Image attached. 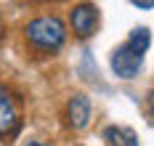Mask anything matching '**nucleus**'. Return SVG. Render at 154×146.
I'll return each instance as SVG.
<instances>
[{"instance_id":"8","label":"nucleus","mask_w":154,"mask_h":146,"mask_svg":"<svg viewBox=\"0 0 154 146\" xmlns=\"http://www.w3.org/2000/svg\"><path fill=\"white\" fill-rule=\"evenodd\" d=\"M149 114H152V120H154V90H152V96H149Z\"/></svg>"},{"instance_id":"4","label":"nucleus","mask_w":154,"mask_h":146,"mask_svg":"<svg viewBox=\"0 0 154 146\" xmlns=\"http://www.w3.org/2000/svg\"><path fill=\"white\" fill-rule=\"evenodd\" d=\"M69 27H72V35L80 37V40L96 35V29H98V8L93 3H77V5H72Z\"/></svg>"},{"instance_id":"1","label":"nucleus","mask_w":154,"mask_h":146,"mask_svg":"<svg viewBox=\"0 0 154 146\" xmlns=\"http://www.w3.org/2000/svg\"><path fill=\"white\" fill-rule=\"evenodd\" d=\"M21 35H24V43L32 53L53 56L66 43V24L56 14H40L21 27Z\"/></svg>"},{"instance_id":"10","label":"nucleus","mask_w":154,"mask_h":146,"mask_svg":"<svg viewBox=\"0 0 154 146\" xmlns=\"http://www.w3.org/2000/svg\"><path fill=\"white\" fill-rule=\"evenodd\" d=\"M0 29H3V16H0Z\"/></svg>"},{"instance_id":"9","label":"nucleus","mask_w":154,"mask_h":146,"mask_svg":"<svg viewBox=\"0 0 154 146\" xmlns=\"http://www.w3.org/2000/svg\"><path fill=\"white\" fill-rule=\"evenodd\" d=\"M27 146H51V144H43V141H29Z\"/></svg>"},{"instance_id":"5","label":"nucleus","mask_w":154,"mask_h":146,"mask_svg":"<svg viewBox=\"0 0 154 146\" xmlns=\"http://www.w3.org/2000/svg\"><path fill=\"white\" fill-rule=\"evenodd\" d=\"M91 117H93V106H91V98L85 96V93H75L66 101V106H64V122L72 130L88 128L91 125Z\"/></svg>"},{"instance_id":"6","label":"nucleus","mask_w":154,"mask_h":146,"mask_svg":"<svg viewBox=\"0 0 154 146\" xmlns=\"http://www.w3.org/2000/svg\"><path fill=\"white\" fill-rule=\"evenodd\" d=\"M101 135H104V141H106L109 146H138L136 130L125 128V125H106Z\"/></svg>"},{"instance_id":"2","label":"nucleus","mask_w":154,"mask_h":146,"mask_svg":"<svg viewBox=\"0 0 154 146\" xmlns=\"http://www.w3.org/2000/svg\"><path fill=\"white\" fill-rule=\"evenodd\" d=\"M149 45H152V32H149L146 27L130 29L128 40L120 43L117 48L112 50V56H109L112 72H114L120 80H133V77H138L141 66H143V56H146Z\"/></svg>"},{"instance_id":"3","label":"nucleus","mask_w":154,"mask_h":146,"mask_svg":"<svg viewBox=\"0 0 154 146\" xmlns=\"http://www.w3.org/2000/svg\"><path fill=\"white\" fill-rule=\"evenodd\" d=\"M24 120V104L8 82H0V138H14Z\"/></svg>"},{"instance_id":"7","label":"nucleus","mask_w":154,"mask_h":146,"mask_svg":"<svg viewBox=\"0 0 154 146\" xmlns=\"http://www.w3.org/2000/svg\"><path fill=\"white\" fill-rule=\"evenodd\" d=\"M133 5H136V8H143V11H149V8H154V0H133Z\"/></svg>"}]
</instances>
